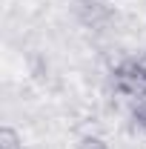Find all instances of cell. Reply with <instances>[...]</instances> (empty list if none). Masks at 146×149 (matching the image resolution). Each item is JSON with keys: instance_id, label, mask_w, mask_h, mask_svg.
<instances>
[{"instance_id": "3957f363", "label": "cell", "mask_w": 146, "mask_h": 149, "mask_svg": "<svg viewBox=\"0 0 146 149\" xmlns=\"http://www.w3.org/2000/svg\"><path fill=\"white\" fill-rule=\"evenodd\" d=\"M77 149H109V146H106L100 138H92V135H86V138L77 143Z\"/></svg>"}, {"instance_id": "7a4b0ae2", "label": "cell", "mask_w": 146, "mask_h": 149, "mask_svg": "<svg viewBox=\"0 0 146 149\" xmlns=\"http://www.w3.org/2000/svg\"><path fill=\"white\" fill-rule=\"evenodd\" d=\"M0 149H20V138L15 129H0Z\"/></svg>"}, {"instance_id": "6da1fadb", "label": "cell", "mask_w": 146, "mask_h": 149, "mask_svg": "<svg viewBox=\"0 0 146 149\" xmlns=\"http://www.w3.org/2000/svg\"><path fill=\"white\" fill-rule=\"evenodd\" d=\"M115 86L123 95H132V97H146V69L138 63V60H126L117 66L115 72Z\"/></svg>"}]
</instances>
